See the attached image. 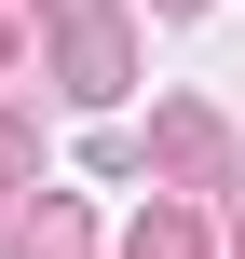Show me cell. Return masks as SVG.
I'll return each mask as SVG.
<instances>
[{
  "instance_id": "obj_1",
  "label": "cell",
  "mask_w": 245,
  "mask_h": 259,
  "mask_svg": "<svg viewBox=\"0 0 245 259\" xmlns=\"http://www.w3.org/2000/svg\"><path fill=\"white\" fill-rule=\"evenodd\" d=\"M136 259H191V232H136Z\"/></svg>"
}]
</instances>
